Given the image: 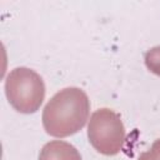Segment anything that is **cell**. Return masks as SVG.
Masks as SVG:
<instances>
[{"label":"cell","instance_id":"obj_1","mask_svg":"<svg viewBox=\"0 0 160 160\" xmlns=\"http://www.w3.org/2000/svg\"><path fill=\"white\" fill-rule=\"evenodd\" d=\"M89 112L90 101L86 92L79 88H65L45 105L42 126L51 136H70L84 128Z\"/></svg>","mask_w":160,"mask_h":160},{"label":"cell","instance_id":"obj_2","mask_svg":"<svg viewBox=\"0 0 160 160\" xmlns=\"http://www.w3.org/2000/svg\"><path fill=\"white\" fill-rule=\"evenodd\" d=\"M5 94L10 105L19 112L38 111L45 98L42 78L29 68H15L5 80Z\"/></svg>","mask_w":160,"mask_h":160},{"label":"cell","instance_id":"obj_3","mask_svg":"<svg viewBox=\"0 0 160 160\" xmlns=\"http://www.w3.org/2000/svg\"><path fill=\"white\" fill-rule=\"evenodd\" d=\"M88 136L100 154L116 155L125 141V126L120 115L108 108L94 111L88 126Z\"/></svg>","mask_w":160,"mask_h":160},{"label":"cell","instance_id":"obj_4","mask_svg":"<svg viewBox=\"0 0 160 160\" xmlns=\"http://www.w3.org/2000/svg\"><path fill=\"white\" fill-rule=\"evenodd\" d=\"M39 160H81V156L74 145L66 141L54 140L42 146Z\"/></svg>","mask_w":160,"mask_h":160},{"label":"cell","instance_id":"obj_5","mask_svg":"<svg viewBox=\"0 0 160 160\" xmlns=\"http://www.w3.org/2000/svg\"><path fill=\"white\" fill-rule=\"evenodd\" d=\"M144 60H145L146 68L151 72L160 76V46H155L148 50Z\"/></svg>","mask_w":160,"mask_h":160},{"label":"cell","instance_id":"obj_6","mask_svg":"<svg viewBox=\"0 0 160 160\" xmlns=\"http://www.w3.org/2000/svg\"><path fill=\"white\" fill-rule=\"evenodd\" d=\"M138 160H160V139L155 140L151 148L142 152Z\"/></svg>","mask_w":160,"mask_h":160}]
</instances>
